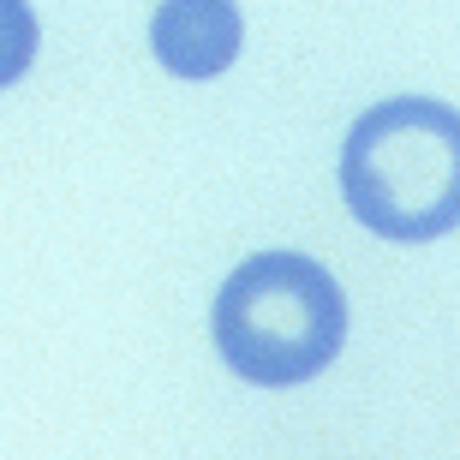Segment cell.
Masks as SVG:
<instances>
[{
	"mask_svg": "<svg viewBox=\"0 0 460 460\" xmlns=\"http://www.w3.org/2000/svg\"><path fill=\"white\" fill-rule=\"evenodd\" d=\"M209 329L234 376L257 389H293L341 353L347 293L323 263L299 252H257L222 281Z\"/></svg>",
	"mask_w": 460,
	"mask_h": 460,
	"instance_id": "obj_2",
	"label": "cell"
},
{
	"mask_svg": "<svg viewBox=\"0 0 460 460\" xmlns=\"http://www.w3.org/2000/svg\"><path fill=\"white\" fill-rule=\"evenodd\" d=\"M239 6L227 0H168L150 18L155 60L180 78H216L239 54Z\"/></svg>",
	"mask_w": 460,
	"mask_h": 460,
	"instance_id": "obj_3",
	"label": "cell"
},
{
	"mask_svg": "<svg viewBox=\"0 0 460 460\" xmlns=\"http://www.w3.org/2000/svg\"><path fill=\"white\" fill-rule=\"evenodd\" d=\"M341 198L394 245L460 227V114L430 96H394L358 114L341 144Z\"/></svg>",
	"mask_w": 460,
	"mask_h": 460,
	"instance_id": "obj_1",
	"label": "cell"
},
{
	"mask_svg": "<svg viewBox=\"0 0 460 460\" xmlns=\"http://www.w3.org/2000/svg\"><path fill=\"white\" fill-rule=\"evenodd\" d=\"M36 60V13L24 0H0V84H18Z\"/></svg>",
	"mask_w": 460,
	"mask_h": 460,
	"instance_id": "obj_4",
	"label": "cell"
}]
</instances>
